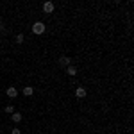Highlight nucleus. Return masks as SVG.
I'll return each mask as SVG.
<instances>
[{
    "label": "nucleus",
    "instance_id": "5",
    "mask_svg": "<svg viewBox=\"0 0 134 134\" xmlns=\"http://www.w3.org/2000/svg\"><path fill=\"white\" fill-rule=\"evenodd\" d=\"M21 118H23V116H21V113H13V114H11V120H13L14 124H20Z\"/></svg>",
    "mask_w": 134,
    "mask_h": 134
},
{
    "label": "nucleus",
    "instance_id": "10",
    "mask_svg": "<svg viewBox=\"0 0 134 134\" xmlns=\"http://www.w3.org/2000/svg\"><path fill=\"white\" fill-rule=\"evenodd\" d=\"M23 40H25L23 34H18V36H16V41H18V43H23Z\"/></svg>",
    "mask_w": 134,
    "mask_h": 134
},
{
    "label": "nucleus",
    "instance_id": "2",
    "mask_svg": "<svg viewBox=\"0 0 134 134\" xmlns=\"http://www.w3.org/2000/svg\"><path fill=\"white\" fill-rule=\"evenodd\" d=\"M54 9H55L54 2H45V4H43V11H45L47 14H50V13H54Z\"/></svg>",
    "mask_w": 134,
    "mask_h": 134
},
{
    "label": "nucleus",
    "instance_id": "11",
    "mask_svg": "<svg viewBox=\"0 0 134 134\" xmlns=\"http://www.w3.org/2000/svg\"><path fill=\"white\" fill-rule=\"evenodd\" d=\"M13 134H21L20 129H13Z\"/></svg>",
    "mask_w": 134,
    "mask_h": 134
},
{
    "label": "nucleus",
    "instance_id": "3",
    "mask_svg": "<svg viewBox=\"0 0 134 134\" xmlns=\"http://www.w3.org/2000/svg\"><path fill=\"white\" fill-rule=\"evenodd\" d=\"M5 93H7V97H9V98H14V97H18V90H16L14 86H9V88L5 90Z\"/></svg>",
    "mask_w": 134,
    "mask_h": 134
},
{
    "label": "nucleus",
    "instance_id": "6",
    "mask_svg": "<svg viewBox=\"0 0 134 134\" xmlns=\"http://www.w3.org/2000/svg\"><path fill=\"white\" fill-rule=\"evenodd\" d=\"M75 95H77L79 98H84V97H86V90H84L82 86H79V88L75 90Z\"/></svg>",
    "mask_w": 134,
    "mask_h": 134
},
{
    "label": "nucleus",
    "instance_id": "8",
    "mask_svg": "<svg viewBox=\"0 0 134 134\" xmlns=\"http://www.w3.org/2000/svg\"><path fill=\"white\" fill-rule=\"evenodd\" d=\"M32 93H34L32 86H25V88H23V95H25V97H31Z\"/></svg>",
    "mask_w": 134,
    "mask_h": 134
},
{
    "label": "nucleus",
    "instance_id": "1",
    "mask_svg": "<svg viewBox=\"0 0 134 134\" xmlns=\"http://www.w3.org/2000/svg\"><path fill=\"white\" fill-rule=\"evenodd\" d=\"M32 32H34V34H43V32H45V23H43V21H36V23L32 25Z\"/></svg>",
    "mask_w": 134,
    "mask_h": 134
},
{
    "label": "nucleus",
    "instance_id": "7",
    "mask_svg": "<svg viewBox=\"0 0 134 134\" xmlns=\"http://www.w3.org/2000/svg\"><path fill=\"white\" fill-rule=\"evenodd\" d=\"M66 73H68V75H70V77H73V75H77V68H75V66H72V64H70V66H68V68H66Z\"/></svg>",
    "mask_w": 134,
    "mask_h": 134
},
{
    "label": "nucleus",
    "instance_id": "12",
    "mask_svg": "<svg viewBox=\"0 0 134 134\" xmlns=\"http://www.w3.org/2000/svg\"><path fill=\"white\" fill-rule=\"evenodd\" d=\"M0 31H2V21H0Z\"/></svg>",
    "mask_w": 134,
    "mask_h": 134
},
{
    "label": "nucleus",
    "instance_id": "9",
    "mask_svg": "<svg viewBox=\"0 0 134 134\" xmlns=\"http://www.w3.org/2000/svg\"><path fill=\"white\" fill-rule=\"evenodd\" d=\"M5 113H7V114H13V113H14V107H13V105H7V107H5Z\"/></svg>",
    "mask_w": 134,
    "mask_h": 134
},
{
    "label": "nucleus",
    "instance_id": "4",
    "mask_svg": "<svg viewBox=\"0 0 134 134\" xmlns=\"http://www.w3.org/2000/svg\"><path fill=\"white\" fill-rule=\"evenodd\" d=\"M70 63H72V59H70L68 55H61V57H59V64H61V66H66V68H68Z\"/></svg>",
    "mask_w": 134,
    "mask_h": 134
}]
</instances>
